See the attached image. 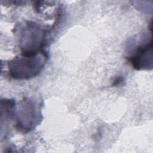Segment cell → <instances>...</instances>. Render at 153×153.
I'll list each match as a JSON object with an SVG mask.
<instances>
[{"mask_svg": "<svg viewBox=\"0 0 153 153\" xmlns=\"http://www.w3.org/2000/svg\"><path fill=\"white\" fill-rule=\"evenodd\" d=\"M44 60L35 54L14 60L9 63L11 75L16 78H28L37 75L44 66Z\"/></svg>", "mask_w": 153, "mask_h": 153, "instance_id": "6da1fadb", "label": "cell"}]
</instances>
